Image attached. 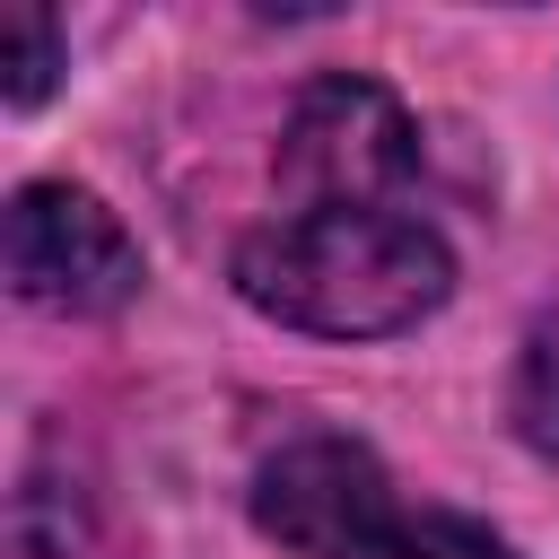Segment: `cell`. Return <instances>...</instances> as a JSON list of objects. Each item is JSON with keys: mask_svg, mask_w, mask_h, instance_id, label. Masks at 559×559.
<instances>
[{"mask_svg": "<svg viewBox=\"0 0 559 559\" xmlns=\"http://www.w3.org/2000/svg\"><path fill=\"white\" fill-rule=\"evenodd\" d=\"M9 288L44 314H114L140 297V245L87 183H17L0 218Z\"/></svg>", "mask_w": 559, "mask_h": 559, "instance_id": "3", "label": "cell"}, {"mask_svg": "<svg viewBox=\"0 0 559 559\" xmlns=\"http://www.w3.org/2000/svg\"><path fill=\"white\" fill-rule=\"evenodd\" d=\"M393 480L349 437H297L253 472V524L288 542L297 559H358L367 533L393 515Z\"/></svg>", "mask_w": 559, "mask_h": 559, "instance_id": "4", "label": "cell"}, {"mask_svg": "<svg viewBox=\"0 0 559 559\" xmlns=\"http://www.w3.org/2000/svg\"><path fill=\"white\" fill-rule=\"evenodd\" d=\"M454 288L445 236L411 201H341V210H280L236 245V297L271 323L367 341L411 332Z\"/></svg>", "mask_w": 559, "mask_h": 559, "instance_id": "1", "label": "cell"}, {"mask_svg": "<svg viewBox=\"0 0 559 559\" xmlns=\"http://www.w3.org/2000/svg\"><path fill=\"white\" fill-rule=\"evenodd\" d=\"M419 122L376 79H314L280 122V210H341V201H411Z\"/></svg>", "mask_w": 559, "mask_h": 559, "instance_id": "2", "label": "cell"}, {"mask_svg": "<svg viewBox=\"0 0 559 559\" xmlns=\"http://www.w3.org/2000/svg\"><path fill=\"white\" fill-rule=\"evenodd\" d=\"M52 70H61V26H52V9L9 0V9H0V87H9V105H35V96L52 87Z\"/></svg>", "mask_w": 559, "mask_h": 559, "instance_id": "7", "label": "cell"}, {"mask_svg": "<svg viewBox=\"0 0 559 559\" xmlns=\"http://www.w3.org/2000/svg\"><path fill=\"white\" fill-rule=\"evenodd\" d=\"M507 411H515V437H524L533 454H550V463H559V306H550V314L524 332Z\"/></svg>", "mask_w": 559, "mask_h": 559, "instance_id": "6", "label": "cell"}, {"mask_svg": "<svg viewBox=\"0 0 559 559\" xmlns=\"http://www.w3.org/2000/svg\"><path fill=\"white\" fill-rule=\"evenodd\" d=\"M358 559H515V550H507V533H489L463 507H393Z\"/></svg>", "mask_w": 559, "mask_h": 559, "instance_id": "5", "label": "cell"}]
</instances>
